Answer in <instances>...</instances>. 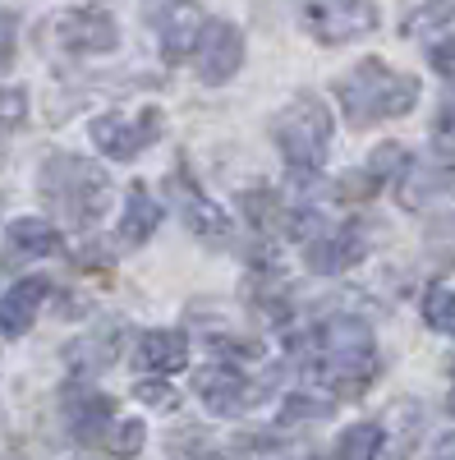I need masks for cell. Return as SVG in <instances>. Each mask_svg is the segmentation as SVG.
Returning <instances> with one entry per match:
<instances>
[{
	"mask_svg": "<svg viewBox=\"0 0 455 460\" xmlns=\"http://www.w3.org/2000/svg\"><path fill=\"white\" fill-rule=\"evenodd\" d=\"M377 373V341L372 327L354 314H331L313 332V382L336 396L363 392Z\"/></svg>",
	"mask_w": 455,
	"mask_h": 460,
	"instance_id": "1",
	"label": "cell"
},
{
	"mask_svg": "<svg viewBox=\"0 0 455 460\" xmlns=\"http://www.w3.org/2000/svg\"><path fill=\"white\" fill-rule=\"evenodd\" d=\"M336 102L346 111V120L354 129L377 125V120H396L419 106V79L400 74L382 60H359L346 79L336 84Z\"/></svg>",
	"mask_w": 455,
	"mask_h": 460,
	"instance_id": "2",
	"label": "cell"
},
{
	"mask_svg": "<svg viewBox=\"0 0 455 460\" xmlns=\"http://www.w3.org/2000/svg\"><path fill=\"white\" fill-rule=\"evenodd\" d=\"M37 189H42L47 208L69 221V226H92L106 203H110V180L97 162L79 157V152H51L42 162V175H37Z\"/></svg>",
	"mask_w": 455,
	"mask_h": 460,
	"instance_id": "3",
	"label": "cell"
},
{
	"mask_svg": "<svg viewBox=\"0 0 455 460\" xmlns=\"http://www.w3.org/2000/svg\"><path fill=\"white\" fill-rule=\"evenodd\" d=\"M272 143H276L281 162L294 180H313L327 162V147H331V111H327V102L313 97V93L290 97L272 120Z\"/></svg>",
	"mask_w": 455,
	"mask_h": 460,
	"instance_id": "4",
	"label": "cell"
},
{
	"mask_svg": "<svg viewBox=\"0 0 455 460\" xmlns=\"http://www.w3.org/2000/svg\"><path fill=\"white\" fill-rule=\"evenodd\" d=\"M37 37H42V47L51 56L92 60V56H110L120 47V23L101 5H69V10H56Z\"/></svg>",
	"mask_w": 455,
	"mask_h": 460,
	"instance_id": "5",
	"label": "cell"
},
{
	"mask_svg": "<svg viewBox=\"0 0 455 460\" xmlns=\"http://www.w3.org/2000/svg\"><path fill=\"white\" fill-rule=\"evenodd\" d=\"M294 14H299V28L318 47L359 42V37L377 32V23H382L372 0H294Z\"/></svg>",
	"mask_w": 455,
	"mask_h": 460,
	"instance_id": "6",
	"label": "cell"
},
{
	"mask_svg": "<svg viewBox=\"0 0 455 460\" xmlns=\"http://www.w3.org/2000/svg\"><path fill=\"white\" fill-rule=\"evenodd\" d=\"M166 134V115L162 111H101L92 115L88 138L101 157L110 162H134L138 152H147L152 143H162Z\"/></svg>",
	"mask_w": 455,
	"mask_h": 460,
	"instance_id": "7",
	"label": "cell"
},
{
	"mask_svg": "<svg viewBox=\"0 0 455 460\" xmlns=\"http://www.w3.org/2000/svg\"><path fill=\"white\" fill-rule=\"evenodd\" d=\"M166 189H171V199H175V208H179L184 226L194 230V235H198L203 244L225 249V244L235 240V221L225 217V208H221V203H212V194H203V184L194 180V171H188L184 162H179V166H171Z\"/></svg>",
	"mask_w": 455,
	"mask_h": 460,
	"instance_id": "8",
	"label": "cell"
},
{
	"mask_svg": "<svg viewBox=\"0 0 455 460\" xmlns=\"http://www.w3.org/2000/svg\"><path fill=\"white\" fill-rule=\"evenodd\" d=\"M194 69H198V79L207 88L231 84L235 74L244 69V32L235 23H225V19H212L198 51H194Z\"/></svg>",
	"mask_w": 455,
	"mask_h": 460,
	"instance_id": "9",
	"label": "cell"
},
{
	"mask_svg": "<svg viewBox=\"0 0 455 460\" xmlns=\"http://www.w3.org/2000/svg\"><path fill=\"white\" fill-rule=\"evenodd\" d=\"M207 14L198 0H166V5L157 10V19H152V28H157V42H162V56L166 60H194L203 32H207Z\"/></svg>",
	"mask_w": 455,
	"mask_h": 460,
	"instance_id": "10",
	"label": "cell"
},
{
	"mask_svg": "<svg viewBox=\"0 0 455 460\" xmlns=\"http://www.w3.org/2000/svg\"><path fill=\"white\" fill-rule=\"evenodd\" d=\"M363 258H368V235H363L359 221L340 226V230H322L318 240L303 244V262H309L318 277H340V272H350V267H359Z\"/></svg>",
	"mask_w": 455,
	"mask_h": 460,
	"instance_id": "11",
	"label": "cell"
},
{
	"mask_svg": "<svg viewBox=\"0 0 455 460\" xmlns=\"http://www.w3.org/2000/svg\"><path fill=\"white\" fill-rule=\"evenodd\" d=\"M51 253H65V230H56V221H42V217H19L5 230L0 272H14V267L37 262V258H51Z\"/></svg>",
	"mask_w": 455,
	"mask_h": 460,
	"instance_id": "12",
	"label": "cell"
},
{
	"mask_svg": "<svg viewBox=\"0 0 455 460\" xmlns=\"http://www.w3.org/2000/svg\"><path fill=\"white\" fill-rule=\"evenodd\" d=\"M194 392L203 396V405H207L212 414H240L249 401H258V392H253V382L244 377V368L225 364V359H216L212 368L198 373Z\"/></svg>",
	"mask_w": 455,
	"mask_h": 460,
	"instance_id": "13",
	"label": "cell"
},
{
	"mask_svg": "<svg viewBox=\"0 0 455 460\" xmlns=\"http://www.w3.org/2000/svg\"><path fill=\"white\" fill-rule=\"evenodd\" d=\"M451 180H455V166H451V157H409V166L400 171V180H396V194H400V203L405 208H428L433 199H442L446 189H451Z\"/></svg>",
	"mask_w": 455,
	"mask_h": 460,
	"instance_id": "14",
	"label": "cell"
},
{
	"mask_svg": "<svg viewBox=\"0 0 455 460\" xmlns=\"http://www.w3.org/2000/svg\"><path fill=\"white\" fill-rule=\"evenodd\" d=\"M47 295H51V281H47V277H23V281H14L5 295H0V336H5V341L28 336V327L37 323V314H42Z\"/></svg>",
	"mask_w": 455,
	"mask_h": 460,
	"instance_id": "15",
	"label": "cell"
},
{
	"mask_svg": "<svg viewBox=\"0 0 455 460\" xmlns=\"http://www.w3.org/2000/svg\"><path fill=\"white\" fill-rule=\"evenodd\" d=\"M110 414H116L110 396H101V392L83 387V382H74V387L65 392V424H69V433L79 438V442H101V438H106V429L116 424Z\"/></svg>",
	"mask_w": 455,
	"mask_h": 460,
	"instance_id": "16",
	"label": "cell"
},
{
	"mask_svg": "<svg viewBox=\"0 0 455 460\" xmlns=\"http://www.w3.org/2000/svg\"><path fill=\"white\" fill-rule=\"evenodd\" d=\"M138 364L152 377H175L188 368V336L175 327H157V332H143L138 336Z\"/></svg>",
	"mask_w": 455,
	"mask_h": 460,
	"instance_id": "17",
	"label": "cell"
},
{
	"mask_svg": "<svg viewBox=\"0 0 455 460\" xmlns=\"http://www.w3.org/2000/svg\"><path fill=\"white\" fill-rule=\"evenodd\" d=\"M162 226V203L147 184H134L125 194V212H120V244L134 249V244H147L152 230Z\"/></svg>",
	"mask_w": 455,
	"mask_h": 460,
	"instance_id": "18",
	"label": "cell"
},
{
	"mask_svg": "<svg viewBox=\"0 0 455 460\" xmlns=\"http://www.w3.org/2000/svg\"><path fill=\"white\" fill-rule=\"evenodd\" d=\"M285 217H290V203L272 194V189H249L244 194V221L262 240H285Z\"/></svg>",
	"mask_w": 455,
	"mask_h": 460,
	"instance_id": "19",
	"label": "cell"
},
{
	"mask_svg": "<svg viewBox=\"0 0 455 460\" xmlns=\"http://www.w3.org/2000/svg\"><path fill=\"white\" fill-rule=\"evenodd\" d=\"M382 442H387L382 424H354L336 438V460H377Z\"/></svg>",
	"mask_w": 455,
	"mask_h": 460,
	"instance_id": "20",
	"label": "cell"
},
{
	"mask_svg": "<svg viewBox=\"0 0 455 460\" xmlns=\"http://www.w3.org/2000/svg\"><path fill=\"white\" fill-rule=\"evenodd\" d=\"M451 19H455V0H409L405 32H433V28H446Z\"/></svg>",
	"mask_w": 455,
	"mask_h": 460,
	"instance_id": "21",
	"label": "cell"
},
{
	"mask_svg": "<svg viewBox=\"0 0 455 460\" xmlns=\"http://www.w3.org/2000/svg\"><path fill=\"white\" fill-rule=\"evenodd\" d=\"M424 323L442 336H455V290L451 286H428L424 295Z\"/></svg>",
	"mask_w": 455,
	"mask_h": 460,
	"instance_id": "22",
	"label": "cell"
},
{
	"mask_svg": "<svg viewBox=\"0 0 455 460\" xmlns=\"http://www.w3.org/2000/svg\"><path fill=\"white\" fill-rule=\"evenodd\" d=\"M143 438H147V433H143L138 419H116V424L106 429V438H101V442H106V451H110V456L129 460V456H138V451H143Z\"/></svg>",
	"mask_w": 455,
	"mask_h": 460,
	"instance_id": "23",
	"label": "cell"
},
{
	"mask_svg": "<svg viewBox=\"0 0 455 460\" xmlns=\"http://www.w3.org/2000/svg\"><path fill=\"white\" fill-rule=\"evenodd\" d=\"M377 189H387L382 180H377L372 171H368V162H363V171H350V175H340V184H336V194L346 199V203H363V199H372Z\"/></svg>",
	"mask_w": 455,
	"mask_h": 460,
	"instance_id": "24",
	"label": "cell"
},
{
	"mask_svg": "<svg viewBox=\"0 0 455 460\" xmlns=\"http://www.w3.org/2000/svg\"><path fill=\"white\" fill-rule=\"evenodd\" d=\"M28 120V93L14 84H0V129H19Z\"/></svg>",
	"mask_w": 455,
	"mask_h": 460,
	"instance_id": "25",
	"label": "cell"
},
{
	"mask_svg": "<svg viewBox=\"0 0 455 460\" xmlns=\"http://www.w3.org/2000/svg\"><path fill=\"white\" fill-rule=\"evenodd\" d=\"M14 56H19V14L0 10V74H10Z\"/></svg>",
	"mask_w": 455,
	"mask_h": 460,
	"instance_id": "26",
	"label": "cell"
},
{
	"mask_svg": "<svg viewBox=\"0 0 455 460\" xmlns=\"http://www.w3.org/2000/svg\"><path fill=\"white\" fill-rule=\"evenodd\" d=\"M428 65L442 74L446 84H455V37H437V42L428 47Z\"/></svg>",
	"mask_w": 455,
	"mask_h": 460,
	"instance_id": "27",
	"label": "cell"
},
{
	"mask_svg": "<svg viewBox=\"0 0 455 460\" xmlns=\"http://www.w3.org/2000/svg\"><path fill=\"white\" fill-rule=\"evenodd\" d=\"M138 396H143L147 405H157V410H171V405H179V396L166 387V382H138Z\"/></svg>",
	"mask_w": 455,
	"mask_h": 460,
	"instance_id": "28",
	"label": "cell"
},
{
	"mask_svg": "<svg viewBox=\"0 0 455 460\" xmlns=\"http://www.w3.org/2000/svg\"><path fill=\"white\" fill-rule=\"evenodd\" d=\"M437 138L442 143H455V93L442 102V111H437Z\"/></svg>",
	"mask_w": 455,
	"mask_h": 460,
	"instance_id": "29",
	"label": "cell"
},
{
	"mask_svg": "<svg viewBox=\"0 0 455 460\" xmlns=\"http://www.w3.org/2000/svg\"><path fill=\"white\" fill-rule=\"evenodd\" d=\"M433 460H455V433L437 442V451H433Z\"/></svg>",
	"mask_w": 455,
	"mask_h": 460,
	"instance_id": "30",
	"label": "cell"
}]
</instances>
